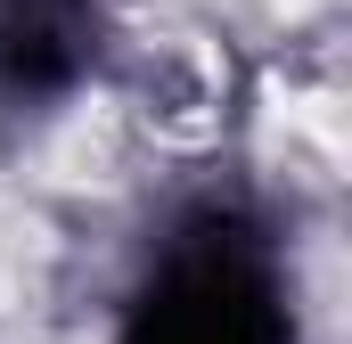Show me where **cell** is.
<instances>
[{
	"label": "cell",
	"mask_w": 352,
	"mask_h": 344,
	"mask_svg": "<svg viewBox=\"0 0 352 344\" xmlns=\"http://www.w3.org/2000/svg\"><path fill=\"white\" fill-rule=\"evenodd\" d=\"M115 344H303L287 255L238 197H205L164 222L123 295Z\"/></svg>",
	"instance_id": "1"
},
{
	"label": "cell",
	"mask_w": 352,
	"mask_h": 344,
	"mask_svg": "<svg viewBox=\"0 0 352 344\" xmlns=\"http://www.w3.org/2000/svg\"><path fill=\"white\" fill-rule=\"evenodd\" d=\"M107 58L98 0H0V107H58Z\"/></svg>",
	"instance_id": "2"
}]
</instances>
